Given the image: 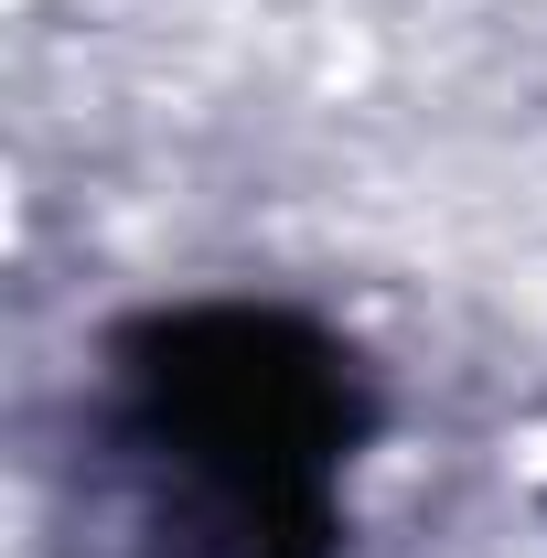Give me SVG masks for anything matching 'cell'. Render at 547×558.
Returning a JSON list of instances; mask_svg holds the SVG:
<instances>
[{"label": "cell", "instance_id": "obj_1", "mask_svg": "<svg viewBox=\"0 0 547 558\" xmlns=\"http://www.w3.org/2000/svg\"><path fill=\"white\" fill-rule=\"evenodd\" d=\"M343 365L290 323H161L139 365V537L150 558H323L343 462Z\"/></svg>", "mask_w": 547, "mask_h": 558}]
</instances>
